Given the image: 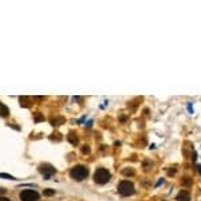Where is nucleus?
I'll return each instance as SVG.
<instances>
[{
    "label": "nucleus",
    "instance_id": "obj_8",
    "mask_svg": "<svg viewBox=\"0 0 201 201\" xmlns=\"http://www.w3.org/2000/svg\"><path fill=\"white\" fill-rule=\"evenodd\" d=\"M67 140H69V142L71 145H78L79 144V140H78V137H77V134L75 133H70V134H67Z\"/></svg>",
    "mask_w": 201,
    "mask_h": 201
},
{
    "label": "nucleus",
    "instance_id": "obj_11",
    "mask_svg": "<svg viewBox=\"0 0 201 201\" xmlns=\"http://www.w3.org/2000/svg\"><path fill=\"white\" fill-rule=\"evenodd\" d=\"M0 177H2V178H7V180H15V177L11 176V174H7V173H0Z\"/></svg>",
    "mask_w": 201,
    "mask_h": 201
},
{
    "label": "nucleus",
    "instance_id": "obj_1",
    "mask_svg": "<svg viewBox=\"0 0 201 201\" xmlns=\"http://www.w3.org/2000/svg\"><path fill=\"white\" fill-rule=\"evenodd\" d=\"M89 176V169L84 165H77L70 170V177L75 181H83Z\"/></svg>",
    "mask_w": 201,
    "mask_h": 201
},
{
    "label": "nucleus",
    "instance_id": "obj_5",
    "mask_svg": "<svg viewBox=\"0 0 201 201\" xmlns=\"http://www.w3.org/2000/svg\"><path fill=\"white\" fill-rule=\"evenodd\" d=\"M39 172L43 174L44 178H50L52 174H55L56 173V169L51 166V165H48V164H42V165H39Z\"/></svg>",
    "mask_w": 201,
    "mask_h": 201
},
{
    "label": "nucleus",
    "instance_id": "obj_10",
    "mask_svg": "<svg viewBox=\"0 0 201 201\" xmlns=\"http://www.w3.org/2000/svg\"><path fill=\"white\" fill-rule=\"evenodd\" d=\"M28 99H30V98H27V97H20V105H22V106H24V107L30 106Z\"/></svg>",
    "mask_w": 201,
    "mask_h": 201
},
{
    "label": "nucleus",
    "instance_id": "obj_7",
    "mask_svg": "<svg viewBox=\"0 0 201 201\" xmlns=\"http://www.w3.org/2000/svg\"><path fill=\"white\" fill-rule=\"evenodd\" d=\"M50 122H51L52 126H59V125H62V123L66 122V118H65V117H60V115H59V117H54V118H51Z\"/></svg>",
    "mask_w": 201,
    "mask_h": 201
},
{
    "label": "nucleus",
    "instance_id": "obj_16",
    "mask_svg": "<svg viewBox=\"0 0 201 201\" xmlns=\"http://www.w3.org/2000/svg\"><path fill=\"white\" fill-rule=\"evenodd\" d=\"M122 173L125 174V176H127V174H132V176H133V174H134V170H133V169H125Z\"/></svg>",
    "mask_w": 201,
    "mask_h": 201
},
{
    "label": "nucleus",
    "instance_id": "obj_2",
    "mask_svg": "<svg viewBox=\"0 0 201 201\" xmlns=\"http://www.w3.org/2000/svg\"><path fill=\"white\" fill-rule=\"evenodd\" d=\"M110 178H111V174L105 168H98L95 170V173H94V181L99 185L107 184V182L110 181Z\"/></svg>",
    "mask_w": 201,
    "mask_h": 201
},
{
    "label": "nucleus",
    "instance_id": "obj_4",
    "mask_svg": "<svg viewBox=\"0 0 201 201\" xmlns=\"http://www.w3.org/2000/svg\"><path fill=\"white\" fill-rule=\"evenodd\" d=\"M20 200L22 201H38L39 200V193L31 189H26L20 192Z\"/></svg>",
    "mask_w": 201,
    "mask_h": 201
},
{
    "label": "nucleus",
    "instance_id": "obj_17",
    "mask_svg": "<svg viewBox=\"0 0 201 201\" xmlns=\"http://www.w3.org/2000/svg\"><path fill=\"white\" fill-rule=\"evenodd\" d=\"M0 201H11V200L7 199V197H0Z\"/></svg>",
    "mask_w": 201,
    "mask_h": 201
},
{
    "label": "nucleus",
    "instance_id": "obj_14",
    "mask_svg": "<svg viewBox=\"0 0 201 201\" xmlns=\"http://www.w3.org/2000/svg\"><path fill=\"white\" fill-rule=\"evenodd\" d=\"M44 118H43V115H40V114H38V113H35V122H39V121H43Z\"/></svg>",
    "mask_w": 201,
    "mask_h": 201
},
{
    "label": "nucleus",
    "instance_id": "obj_6",
    "mask_svg": "<svg viewBox=\"0 0 201 201\" xmlns=\"http://www.w3.org/2000/svg\"><path fill=\"white\" fill-rule=\"evenodd\" d=\"M177 201H190V193L186 190H181L180 193L177 194Z\"/></svg>",
    "mask_w": 201,
    "mask_h": 201
},
{
    "label": "nucleus",
    "instance_id": "obj_3",
    "mask_svg": "<svg viewBox=\"0 0 201 201\" xmlns=\"http://www.w3.org/2000/svg\"><path fill=\"white\" fill-rule=\"evenodd\" d=\"M118 193L121 196H132L134 193V185L133 182L125 180V181H121L118 184Z\"/></svg>",
    "mask_w": 201,
    "mask_h": 201
},
{
    "label": "nucleus",
    "instance_id": "obj_13",
    "mask_svg": "<svg viewBox=\"0 0 201 201\" xmlns=\"http://www.w3.org/2000/svg\"><path fill=\"white\" fill-rule=\"evenodd\" d=\"M54 193H55V192H54L52 189H46V190L43 192L44 196H54Z\"/></svg>",
    "mask_w": 201,
    "mask_h": 201
},
{
    "label": "nucleus",
    "instance_id": "obj_12",
    "mask_svg": "<svg viewBox=\"0 0 201 201\" xmlns=\"http://www.w3.org/2000/svg\"><path fill=\"white\" fill-rule=\"evenodd\" d=\"M52 141H59L60 138H62V136H60V133H55V136H51L50 137Z\"/></svg>",
    "mask_w": 201,
    "mask_h": 201
},
{
    "label": "nucleus",
    "instance_id": "obj_9",
    "mask_svg": "<svg viewBox=\"0 0 201 201\" xmlns=\"http://www.w3.org/2000/svg\"><path fill=\"white\" fill-rule=\"evenodd\" d=\"M8 114H10V109L0 102V117H8Z\"/></svg>",
    "mask_w": 201,
    "mask_h": 201
},
{
    "label": "nucleus",
    "instance_id": "obj_18",
    "mask_svg": "<svg viewBox=\"0 0 201 201\" xmlns=\"http://www.w3.org/2000/svg\"><path fill=\"white\" fill-rule=\"evenodd\" d=\"M0 193H6V189H0Z\"/></svg>",
    "mask_w": 201,
    "mask_h": 201
},
{
    "label": "nucleus",
    "instance_id": "obj_15",
    "mask_svg": "<svg viewBox=\"0 0 201 201\" xmlns=\"http://www.w3.org/2000/svg\"><path fill=\"white\" fill-rule=\"evenodd\" d=\"M82 153H83V154H89V153H90V147H89L87 145L83 146V147H82Z\"/></svg>",
    "mask_w": 201,
    "mask_h": 201
}]
</instances>
